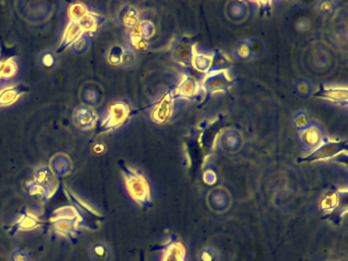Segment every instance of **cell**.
<instances>
[{"label":"cell","instance_id":"obj_12","mask_svg":"<svg viewBox=\"0 0 348 261\" xmlns=\"http://www.w3.org/2000/svg\"><path fill=\"white\" fill-rule=\"evenodd\" d=\"M55 177H64L73 172V163L65 153H57L50 159L49 166Z\"/></svg>","mask_w":348,"mask_h":261},{"label":"cell","instance_id":"obj_40","mask_svg":"<svg viewBox=\"0 0 348 261\" xmlns=\"http://www.w3.org/2000/svg\"><path fill=\"white\" fill-rule=\"evenodd\" d=\"M136 62V54L133 50L129 49H125L124 54H123V58H122V64L121 66L124 67H131L135 64Z\"/></svg>","mask_w":348,"mask_h":261},{"label":"cell","instance_id":"obj_39","mask_svg":"<svg viewBox=\"0 0 348 261\" xmlns=\"http://www.w3.org/2000/svg\"><path fill=\"white\" fill-rule=\"evenodd\" d=\"M250 46L255 58L261 56L264 52V43L258 38H250Z\"/></svg>","mask_w":348,"mask_h":261},{"label":"cell","instance_id":"obj_17","mask_svg":"<svg viewBox=\"0 0 348 261\" xmlns=\"http://www.w3.org/2000/svg\"><path fill=\"white\" fill-rule=\"evenodd\" d=\"M104 22L105 18L102 15L89 11V13H87L82 19H80L78 24L81 27L83 33L91 37V35L96 33L97 30L104 24Z\"/></svg>","mask_w":348,"mask_h":261},{"label":"cell","instance_id":"obj_8","mask_svg":"<svg viewBox=\"0 0 348 261\" xmlns=\"http://www.w3.org/2000/svg\"><path fill=\"white\" fill-rule=\"evenodd\" d=\"M231 85V80L226 72L208 73L203 81V88L209 94L220 91H226Z\"/></svg>","mask_w":348,"mask_h":261},{"label":"cell","instance_id":"obj_9","mask_svg":"<svg viewBox=\"0 0 348 261\" xmlns=\"http://www.w3.org/2000/svg\"><path fill=\"white\" fill-rule=\"evenodd\" d=\"M74 121L79 129L90 131L96 127L98 115L93 108L89 106H80L74 112Z\"/></svg>","mask_w":348,"mask_h":261},{"label":"cell","instance_id":"obj_20","mask_svg":"<svg viewBox=\"0 0 348 261\" xmlns=\"http://www.w3.org/2000/svg\"><path fill=\"white\" fill-rule=\"evenodd\" d=\"M26 190L30 196L38 200H46L52 194V189L50 187L40 185L33 179H29L27 182Z\"/></svg>","mask_w":348,"mask_h":261},{"label":"cell","instance_id":"obj_3","mask_svg":"<svg viewBox=\"0 0 348 261\" xmlns=\"http://www.w3.org/2000/svg\"><path fill=\"white\" fill-rule=\"evenodd\" d=\"M347 153V142L343 140H331L326 138L324 143L317 149L312 151L307 156L297 158L299 164H311L328 160L339 156L340 154Z\"/></svg>","mask_w":348,"mask_h":261},{"label":"cell","instance_id":"obj_27","mask_svg":"<svg viewBox=\"0 0 348 261\" xmlns=\"http://www.w3.org/2000/svg\"><path fill=\"white\" fill-rule=\"evenodd\" d=\"M39 63L43 69L53 70L59 64V58L54 51L51 49H45L39 55Z\"/></svg>","mask_w":348,"mask_h":261},{"label":"cell","instance_id":"obj_35","mask_svg":"<svg viewBox=\"0 0 348 261\" xmlns=\"http://www.w3.org/2000/svg\"><path fill=\"white\" fill-rule=\"evenodd\" d=\"M319 12L323 15H332L338 8V2L331 0H322L317 4Z\"/></svg>","mask_w":348,"mask_h":261},{"label":"cell","instance_id":"obj_29","mask_svg":"<svg viewBox=\"0 0 348 261\" xmlns=\"http://www.w3.org/2000/svg\"><path fill=\"white\" fill-rule=\"evenodd\" d=\"M132 33L148 40L149 38H151L156 32L154 26L151 22L149 21H142L140 22L133 30H131Z\"/></svg>","mask_w":348,"mask_h":261},{"label":"cell","instance_id":"obj_42","mask_svg":"<svg viewBox=\"0 0 348 261\" xmlns=\"http://www.w3.org/2000/svg\"><path fill=\"white\" fill-rule=\"evenodd\" d=\"M203 180L207 184V185H214L217 182V174L211 171V170H207L203 173Z\"/></svg>","mask_w":348,"mask_h":261},{"label":"cell","instance_id":"obj_1","mask_svg":"<svg viewBox=\"0 0 348 261\" xmlns=\"http://www.w3.org/2000/svg\"><path fill=\"white\" fill-rule=\"evenodd\" d=\"M131 107L123 100L112 102L97 122L96 128L99 134H105L117 131L123 127L130 118Z\"/></svg>","mask_w":348,"mask_h":261},{"label":"cell","instance_id":"obj_31","mask_svg":"<svg viewBox=\"0 0 348 261\" xmlns=\"http://www.w3.org/2000/svg\"><path fill=\"white\" fill-rule=\"evenodd\" d=\"M291 123L293 125V127L300 131L302 129H304L305 127H307L311 123V119H310V115L308 113L305 111V110H297L291 117Z\"/></svg>","mask_w":348,"mask_h":261},{"label":"cell","instance_id":"obj_36","mask_svg":"<svg viewBox=\"0 0 348 261\" xmlns=\"http://www.w3.org/2000/svg\"><path fill=\"white\" fill-rule=\"evenodd\" d=\"M37 225H38V219L33 214L27 212L23 214L22 218L16 223L15 228L20 230H29V229L36 227Z\"/></svg>","mask_w":348,"mask_h":261},{"label":"cell","instance_id":"obj_25","mask_svg":"<svg viewBox=\"0 0 348 261\" xmlns=\"http://www.w3.org/2000/svg\"><path fill=\"white\" fill-rule=\"evenodd\" d=\"M175 56L178 61L183 63H189L193 57V47L188 41H180V43L176 46Z\"/></svg>","mask_w":348,"mask_h":261},{"label":"cell","instance_id":"obj_34","mask_svg":"<svg viewBox=\"0 0 348 261\" xmlns=\"http://www.w3.org/2000/svg\"><path fill=\"white\" fill-rule=\"evenodd\" d=\"M90 45H91V37L89 35L84 34L74 43V45L71 48H72V51L77 54H84L89 50Z\"/></svg>","mask_w":348,"mask_h":261},{"label":"cell","instance_id":"obj_37","mask_svg":"<svg viewBox=\"0 0 348 261\" xmlns=\"http://www.w3.org/2000/svg\"><path fill=\"white\" fill-rule=\"evenodd\" d=\"M198 261H219V255L217 251L211 247L202 248L197 254Z\"/></svg>","mask_w":348,"mask_h":261},{"label":"cell","instance_id":"obj_18","mask_svg":"<svg viewBox=\"0 0 348 261\" xmlns=\"http://www.w3.org/2000/svg\"><path fill=\"white\" fill-rule=\"evenodd\" d=\"M199 90L197 82H195L191 77H185L184 80L179 84V86L173 93L174 99H190L193 98Z\"/></svg>","mask_w":348,"mask_h":261},{"label":"cell","instance_id":"obj_43","mask_svg":"<svg viewBox=\"0 0 348 261\" xmlns=\"http://www.w3.org/2000/svg\"><path fill=\"white\" fill-rule=\"evenodd\" d=\"M105 149H106V146H105L102 142H98V143H96L95 145H93L92 151H93L95 154H102V153H104Z\"/></svg>","mask_w":348,"mask_h":261},{"label":"cell","instance_id":"obj_7","mask_svg":"<svg viewBox=\"0 0 348 261\" xmlns=\"http://www.w3.org/2000/svg\"><path fill=\"white\" fill-rule=\"evenodd\" d=\"M314 96L328 100L334 104L347 107L348 90L346 86L340 87L336 85H322Z\"/></svg>","mask_w":348,"mask_h":261},{"label":"cell","instance_id":"obj_30","mask_svg":"<svg viewBox=\"0 0 348 261\" xmlns=\"http://www.w3.org/2000/svg\"><path fill=\"white\" fill-rule=\"evenodd\" d=\"M294 92L301 98H307L315 93V87L313 83L306 79H300L294 84Z\"/></svg>","mask_w":348,"mask_h":261},{"label":"cell","instance_id":"obj_14","mask_svg":"<svg viewBox=\"0 0 348 261\" xmlns=\"http://www.w3.org/2000/svg\"><path fill=\"white\" fill-rule=\"evenodd\" d=\"M26 88L21 85H10L0 90V108L14 104L25 93Z\"/></svg>","mask_w":348,"mask_h":261},{"label":"cell","instance_id":"obj_28","mask_svg":"<svg viewBox=\"0 0 348 261\" xmlns=\"http://www.w3.org/2000/svg\"><path fill=\"white\" fill-rule=\"evenodd\" d=\"M194 69H196L200 73L207 74L211 68V57L204 54H195L191 61Z\"/></svg>","mask_w":348,"mask_h":261},{"label":"cell","instance_id":"obj_24","mask_svg":"<svg viewBox=\"0 0 348 261\" xmlns=\"http://www.w3.org/2000/svg\"><path fill=\"white\" fill-rule=\"evenodd\" d=\"M34 182L43 185V186H47L50 187L53 185L54 180H55V175L51 172L50 168L47 166H42L39 167L38 169H36L35 173H34Z\"/></svg>","mask_w":348,"mask_h":261},{"label":"cell","instance_id":"obj_15","mask_svg":"<svg viewBox=\"0 0 348 261\" xmlns=\"http://www.w3.org/2000/svg\"><path fill=\"white\" fill-rule=\"evenodd\" d=\"M228 18L234 23L243 22L248 14V6L244 1H230L226 8Z\"/></svg>","mask_w":348,"mask_h":261},{"label":"cell","instance_id":"obj_19","mask_svg":"<svg viewBox=\"0 0 348 261\" xmlns=\"http://www.w3.org/2000/svg\"><path fill=\"white\" fill-rule=\"evenodd\" d=\"M208 202L210 203V205L219 211L225 210L227 209V207L230 204V197L227 193V191H225L222 188L216 189L214 190L208 197Z\"/></svg>","mask_w":348,"mask_h":261},{"label":"cell","instance_id":"obj_21","mask_svg":"<svg viewBox=\"0 0 348 261\" xmlns=\"http://www.w3.org/2000/svg\"><path fill=\"white\" fill-rule=\"evenodd\" d=\"M18 72V66L14 57L2 59L0 57V81H8L12 79Z\"/></svg>","mask_w":348,"mask_h":261},{"label":"cell","instance_id":"obj_32","mask_svg":"<svg viewBox=\"0 0 348 261\" xmlns=\"http://www.w3.org/2000/svg\"><path fill=\"white\" fill-rule=\"evenodd\" d=\"M128 41H129V44H130V49L133 50L134 52L135 51H143V50H146L147 47H148V40L130 32L129 33V36H128Z\"/></svg>","mask_w":348,"mask_h":261},{"label":"cell","instance_id":"obj_33","mask_svg":"<svg viewBox=\"0 0 348 261\" xmlns=\"http://www.w3.org/2000/svg\"><path fill=\"white\" fill-rule=\"evenodd\" d=\"M125 49L121 45H113L107 52V63L111 66H121Z\"/></svg>","mask_w":348,"mask_h":261},{"label":"cell","instance_id":"obj_23","mask_svg":"<svg viewBox=\"0 0 348 261\" xmlns=\"http://www.w3.org/2000/svg\"><path fill=\"white\" fill-rule=\"evenodd\" d=\"M82 101L89 107L97 106L102 99L101 90L95 85H88L82 91Z\"/></svg>","mask_w":348,"mask_h":261},{"label":"cell","instance_id":"obj_13","mask_svg":"<svg viewBox=\"0 0 348 261\" xmlns=\"http://www.w3.org/2000/svg\"><path fill=\"white\" fill-rule=\"evenodd\" d=\"M118 17L121 25L128 30H133L140 23V14L138 9L135 6L129 4L121 8Z\"/></svg>","mask_w":348,"mask_h":261},{"label":"cell","instance_id":"obj_41","mask_svg":"<svg viewBox=\"0 0 348 261\" xmlns=\"http://www.w3.org/2000/svg\"><path fill=\"white\" fill-rule=\"evenodd\" d=\"M10 261H31V255L23 249H15L10 254Z\"/></svg>","mask_w":348,"mask_h":261},{"label":"cell","instance_id":"obj_38","mask_svg":"<svg viewBox=\"0 0 348 261\" xmlns=\"http://www.w3.org/2000/svg\"><path fill=\"white\" fill-rule=\"evenodd\" d=\"M337 204H338L337 195L336 194H329L323 199V201L321 203V207L324 211H332L337 206Z\"/></svg>","mask_w":348,"mask_h":261},{"label":"cell","instance_id":"obj_10","mask_svg":"<svg viewBox=\"0 0 348 261\" xmlns=\"http://www.w3.org/2000/svg\"><path fill=\"white\" fill-rule=\"evenodd\" d=\"M220 148L228 153H235L242 146V136L236 130H226L219 139Z\"/></svg>","mask_w":348,"mask_h":261},{"label":"cell","instance_id":"obj_6","mask_svg":"<svg viewBox=\"0 0 348 261\" xmlns=\"http://www.w3.org/2000/svg\"><path fill=\"white\" fill-rule=\"evenodd\" d=\"M174 96L172 92H168L163 95L158 102L152 106L150 117L151 121L159 125L167 124L174 112Z\"/></svg>","mask_w":348,"mask_h":261},{"label":"cell","instance_id":"obj_16","mask_svg":"<svg viewBox=\"0 0 348 261\" xmlns=\"http://www.w3.org/2000/svg\"><path fill=\"white\" fill-rule=\"evenodd\" d=\"M88 254L92 261H111L112 259L111 247L102 241L93 243L89 247Z\"/></svg>","mask_w":348,"mask_h":261},{"label":"cell","instance_id":"obj_5","mask_svg":"<svg viewBox=\"0 0 348 261\" xmlns=\"http://www.w3.org/2000/svg\"><path fill=\"white\" fill-rule=\"evenodd\" d=\"M298 138L303 149L312 152L321 146L327 137L323 127L319 123L311 122L307 127L299 131Z\"/></svg>","mask_w":348,"mask_h":261},{"label":"cell","instance_id":"obj_22","mask_svg":"<svg viewBox=\"0 0 348 261\" xmlns=\"http://www.w3.org/2000/svg\"><path fill=\"white\" fill-rule=\"evenodd\" d=\"M234 57L239 62H249L255 58L250 46V38L238 41L234 48Z\"/></svg>","mask_w":348,"mask_h":261},{"label":"cell","instance_id":"obj_11","mask_svg":"<svg viewBox=\"0 0 348 261\" xmlns=\"http://www.w3.org/2000/svg\"><path fill=\"white\" fill-rule=\"evenodd\" d=\"M84 33L81 29V27L79 26L78 23L76 22H69L65 31H64V34H63V37H62V41H61V45L59 47V49L56 50L55 53H62L64 52L65 50L71 48L74 43L81 37L83 36Z\"/></svg>","mask_w":348,"mask_h":261},{"label":"cell","instance_id":"obj_2","mask_svg":"<svg viewBox=\"0 0 348 261\" xmlns=\"http://www.w3.org/2000/svg\"><path fill=\"white\" fill-rule=\"evenodd\" d=\"M119 166L130 196L140 205L147 204L150 200V190L144 175L123 162H120Z\"/></svg>","mask_w":348,"mask_h":261},{"label":"cell","instance_id":"obj_26","mask_svg":"<svg viewBox=\"0 0 348 261\" xmlns=\"http://www.w3.org/2000/svg\"><path fill=\"white\" fill-rule=\"evenodd\" d=\"M89 9L87 6L82 2H74L69 6L68 9V15H69V22H76L79 23L80 19H82L87 13H89Z\"/></svg>","mask_w":348,"mask_h":261},{"label":"cell","instance_id":"obj_4","mask_svg":"<svg viewBox=\"0 0 348 261\" xmlns=\"http://www.w3.org/2000/svg\"><path fill=\"white\" fill-rule=\"evenodd\" d=\"M20 12L32 23H43L52 13V4L45 1H20Z\"/></svg>","mask_w":348,"mask_h":261}]
</instances>
